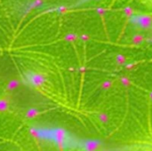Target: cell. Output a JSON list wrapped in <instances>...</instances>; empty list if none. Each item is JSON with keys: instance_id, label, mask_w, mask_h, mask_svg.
I'll list each match as a JSON object with an SVG mask.
<instances>
[{"instance_id": "1", "label": "cell", "mask_w": 152, "mask_h": 151, "mask_svg": "<svg viewBox=\"0 0 152 151\" xmlns=\"http://www.w3.org/2000/svg\"><path fill=\"white\" fill-rule=\"evenodd\" d=\"M26 80L28 82L29 85H31L34 87H39L42 86L45 82V78L43 75L34 72H29L26 74Z\"/></svg>"}, {"instance_id": "2", "label": "cell", "mask_w": 152, "mask_h": 151, "mask_svg": "<svg viewBox=\"0 0 152 151\" xmlns=\"http://www.w3.org/2000/svg\"><path fill=\"white\" fill-rule=\"evenodd\" d=\"M138 21L142 28H148L151 24L152 18L149 15H142L138 17Z\"/></svg>"}, {"instance_id": "3", "label": "cell", "mask_w": 152, "mask_h": 151, "mask_svg": "<svg viewBox=\"0 0 152 151\" xmlns=\"http://www.w3.org/2000/svg\"><path fill=\"white\" fill-rule=\"evenodd\" d=\"M44 4V0H34L32 3H30L28 4V7H29V10H33L37 7H39V6H42Z\"/></svg>"}, {"instance_id": "4", "label": "cell", "mask_w": 152, "mask_h": 151, "mask_svg": "<svg viewBox=\"0 0 152 151\" xmlns=\"http://www.w3.org/2000/svg\"><path fill=\"white\" fill-rule=\"evenodd\" d=\"M37 115H38L37 109H35V108H32V109H30L28 110V112H27V114H26V117H28V118H32V117H35L37 116Z\"/></svg>"}, {"instance_id": "5", "label": "cell", "mask_w": 152, "mask_h": 151, "mask_svg": "<svg viewBox=\"0 0 152 151\" xmlns=\"http://www.w3.org/2000/svg\"><path fill=\"white\" fill-rule=\"evenodd\" d=\"M124 12H125V14L127 15V16H132L133 13H134V10H133L131 7H126V8L124 9Z\"/></svg>"}, {"instance_id": "6", "label": "cell", "mask_w": 152, "mask_h": 151, "mask_svg": "<svg viewBox=\"0 0 152 151\" xmlns=\"http://www.w3.org/2000/svg\"><path fill=\"white\" fill-rule=\"evenodd\" d=\"M65 39L67 41H75L77 39V36L74 35V34H68L66 36H65Z\"/></svg>"}, {"instance_id": "7", "label": "cell", "mask_w": 152, "mask_h": 151, "mask_svg": "<svg viewBox=\"0 0 152 151\" xmlns=\"http://www.w3.org/2000/svg\"><path fill=\"white\" fill-rule=\"evenodd\" d=\"M7 107H8L7 102H6L5 101H4V100H0V110H2V109H6Z\"/></svg>"}, {"instance_id": "8", "label": "cell", "mask_w": 152, "mask_h": 151, "mask_svg": "<svg viewBox=\"0 0 152 151\" xmlns=\"http://www.w3.org/2000/svg\"><path fill=\"white\" fill-rule=\"evenodd\" d=\"M17 86H18V82H17L16 80L12 81V82L8 85V88H9V89H14V88H16Z\"/></svg>"}, {"instance_id": "9", "label": "cell", "mask_w": 152, "mask_h": 151, "mask_svg": "<svg viewBox=\"0 0 152 151\" xmlns=\"http://www.w3.org/2000/svg\"><path fill=\"white\" fill-rule=\"evenodd\" d=\"M58 11H59V12H61V13H65V12H68V7H66V6H60L59 8H58Z\"/></svg>"}, {"instance_id": "10", "label": "cell", "mask_w": 152, "mask_h": 151, "mask_svg": "<svg viewBox=\"0 0 152 151\" xmlns=\"http://www.w3.org/2000/svg\"><path fill=\"white\" fill-rule=\"evenodd\" d=\"M96 12L99 15H104V13L106 12V10L104 8H98V9H96Z\"/></svg>"}, {"instance_id": "11", "label": "cell", "mask_w": 152, "mask_h": 151, "mask_svg": "<svg viewBox=\"0 0 152 151\" xmlns=\"http://www.w3.org/2000/svg\"><path fill=\"white\" fill-rule=\"evenodd\" d=\"M134 40L135 42H140V41L142 40V36H136L134 38Z\"/></svg>"}, {"instance_id": "12", "label": "cell", "mask_w": 152, "mask_h": 151, "mask_svg": "<svg viewBox=\"0 0 152 151\" xmlns=\"http://www.w3.org/2000/svg\"><path fill=\"white\" fill-rule=\"evenodd\" d=\"M82 38H83V39H85V40H86V39H88V38H89V36H86V35H83V36H82Z\"/></svg>"}]
</instances>
